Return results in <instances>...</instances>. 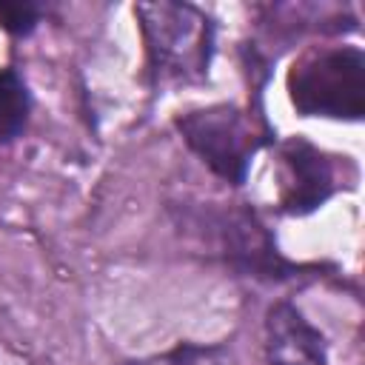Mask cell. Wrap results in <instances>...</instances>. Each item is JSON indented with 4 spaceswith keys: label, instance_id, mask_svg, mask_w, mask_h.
Here are the masks:
<instances>
[{
    "label": "cell",
    "instance_id": "obj_3",
    "mask_svg": "<svg viewBox=\"0 0 365 365\" xmlns=\"http://www.w3.org/2000/svg\"><path fill=\"white\" fill-rule=\"evenodd\" d=\"M171 125L197 163L228 188H245L257 154L279 140L265 106L234 100L182 108L171 117Z\"/></svg>",
    "mask_w": 365,
    "mask_h": 365
},
{
    "label": "cell",
    "instance_id": "obj_4",
    "mask_svg": "<svg viewBox=\"0 0 365 365\" xmlns=\"http://www.w3.org/2000/svg\"><path fill=\"white\" fill-rule=\"evenodd\" d=\"M285 97L297 117L328 123L365 120V51L356 43L305 46L285 71Z\"/></svg>",
    "mask_w": 365,
    "mask_h": 365
},
{
    "label": "cell",
    "instance_id": "obj_2",
    "mask_svg": "<svg viewBox=\"0 0 365 365\" xmlns=\"http://www.w3.org/2000/svg\"><path fill=\"white\" fill-rule=\"evenodd\" d=\"M143 43V80L151 94L202 86L220 48L217 17L191 0H143L131 6Z\"/></svg>",
    "mask_w": 365,
    "mask_h": 365
},
{
    "label": "cell",
    "instance_id": "obj_5",
    "mask_svg": "<svg viewBox=\"0 0 365 365\" xmlns=\"http://www.w3.org/2000/svg\"><path fill=\"white\" fill-rule=\"evenodd\" d=\"M277 171V205L274 211L288 220H305L322 211L339 191L356 188V168L351 157H336L317 145L305 134L279 137L271 148Z\"/></svg>",
    "mask_w": 365,
    "mask_h": 365
},
{
    "label": "cell",
    "instance_id": "obj_1",
    "mask_svg": "<svg viewBox=\"0 0 365 365\" xmlns=\"http://www.w3.org/2000/svg\"><path fill=\"white\" fill-rule=\"evenodd\" d=\"M174 231L208 262L231 277L259 285H294L322 277L328 262L291 259L265 217L242 200H180L168 202Z\"/></svg>",
    "mask_w": 365,
    "mask_h": 365
},
{
    "label": "cell",
    "instance_id": "obj_7",
    "mask_svg": "<svg viewBox=\"0 0 365 365\" xmlns=\"http://www.w3.org/2000/svg\"><path fill=\"white\" fill-rule=\"evenodd\" d=\"M34 94L26 74L6 63L0 66V145H14L29 131Z\"/></svg>",
    "mask_w": 365,
    "mask_h": 365
},
{
    "label": "cell",
    "instance_id": "obj_6",
    "mask_svg": "<svg viewBox=\"0 0 365 365\" xmlns=\"http://www.w3.org/2000/svg\"><path fill=\"white\" fill-rule=\"evenodd\" d=\"M262 356L265 365H331V342L297 299L277 297L262 314Z\"/></svg>",
    "mask_w": 365,
    "mask_h": 365
},
{
    "label": "cell",
    "instance_id": "obj_9",
    "mask_svg": "<svg viewBox=\"0 0 365 365\" xmlns=\"http://www.w3.org/2000/svg\"><path fill=\"white\" fill-rule=\"evenodd\" d=\"M51 9L43 0H0V29L11 40H29L48 20Z\"/></svg>",
    "mask_w": 365,
    "mask_h": 365
},
{
    "label": "cell",
    "instance_id": "obj_8",
    "mask_svg": "<svg viewBox=\"0 0 365 365\" xmlns=\"http://www.w3.org/2000/svg\"><path fill=\"white\" fill-rule=\"evenodd\" d=\"M231 348L228 342H197V339H180L171 348L137 359H125L120 365H228Z\"/></svg>",
    "mask_w": 365,
    "mask_h": 365
}]
</instances>
